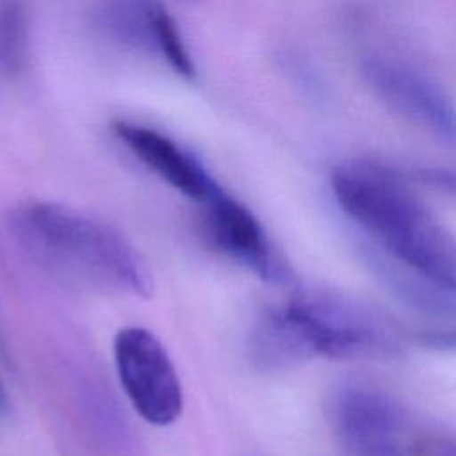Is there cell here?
<instances>
[{"mask_svg":"<svg viewBox=\"0 0 456 456\" xmlns=\"http://www.w3.org/2000/svg\"><path fill=\"white\" fill-rule=\"evenodd\" d=\"M331 191L387 253L431 287L456 296V235L401 173L376 160H347L333 169Z\"/></svg>","mask_w":456,"mask_h":456,"instance_id":"obj_1","label":"cell"},{"mask_svg":"<svg viewBox=\"0 0 456 456\" xmlns=\"http://www.w3.org/2000/svg\"><path fill=\"white\" fill-rule=\"evenodd\" d=\"M399 353V335L387 319L331 292H305L264 310L248 340L251 363L265 372L314 358L390 360Z\"/></svg>","mask_w":456,"mask_h":456,"instance_id":"obj_2","label":"cell"},{"mask_svg":"<svg viewBox=\"0 0 456 456\" xmlns=\"http://www.w3.org/2000/svg\"><path fill=\"white\" fill-rule=\"evenodd\" d=\"M23 251L50 274L78 287L150 297L151 274L137 249L110 224L52 201H28L11 216Z\"/></svg>","mask_w":456,"mask_h":456,"instance_id":"obj_3","label":"cell"},{"mask_svg":"<svg viewBox=\"0 0 456 456\" xmlns=\"http://www.w3.org/2000/svg\"><path fill=\"white\" fill-rule=\"evenodd\" d=\"M330 417L349 456H419L433 433L390 394L363 383L342 385L331 397Z\"/></svg>","mask_w":456,"mask_h":456,"instance_id":"obj_4","label":"cell"},{"mask_svg":"<svg viewBox=\"0 0 456 456\" xmlns=\"http://www.w3.org/2000/svg\"><path fill=\"white\" fill-rule=\"evenodd\" d=\"M87 20L107 43L194 78L192 57L164 0H93Z\"/></svg>","mask_w":456,"mask_h":456,"instance_id":"obj_5","label":"cell"},{"mask_svg":"<svg viewBox=\"0 0 456 456\" xmlns=\"http://www.w3.org/2000/svg\"><path fill=\"white\" fill-rule=\"evenodd\" d=\"M114 365L125 395L142 420L169 426L183 410V390L162 342L146 328L126 326L114 337Z\"/></svg>","mask_w":456,"mask_h":456,"instance_id":"obj_6","label":"cell"},{"mask_svg":"<svg viewBox=\"0 0 456 456\" xmlns=\"http://www.w3.org/2000/svg\"><path fill=\"white\" fill-rule=\"evenodd\" d=\"M358 66L365 84L390 110L456 144V109L429 75L387 53L362 55Z\"/></svg>","mask_w":456,"mask_h":456,"instance_id":"obj_7","label":"cell"},{"mask_svg":"<svg viewBox=\"0 0 456 456\" xmlns=\"http://www.w3.org/2000/svg\"><path fill=\"white\" fill-rule=\"evenodd\" d=\"M201 205V223L210 244L262 280H280L283 267L253 212L221 187Z\"/></svg>","mask_w":456,"mask_h":456,"instance_id":"obj_8","label":"cell"},{"mask_svg":"<svg viewBox=\"0 0 456 456\" xmlns=\"http://www.w3.org/2000/svg\"><path fill=\"white\" fill-rule=\"evenodd\" d=\"M112 132L144 167L189 200L203 203L219 189L203 164L166 134L126 119H118Z\"/></svg>","mask_w":456,"mask_h":456,"instance_id":"obj_9","label":"cell"},{"mask_svg":"<svg viewBox=\"0 0 456 456\" xmlns=\"http://www.w3.org/2000/svg\"><path fill=\"white\" fill-rule=\"evenodd\" d=\"M28 55V16L23 0H0V71L18 75Z\"/></svg>","mask_w":456,"mask_h":456,"instance_id":"obj_10","label":"cell"},{"mask_svg":"<svg viewBox=\"0 0 456 456\" xmlns=\"http://www.w3.org/2000/svg\"><path fill=\"white\" fill-rule=\"evenodd\" d=\"M415 180L422 185L456 198V171L444 167H424L415 171Z\"/></svg>","mask_w":456,"mask_h":456,"instance_id":"obj_11","label":"cell"},{"mask_svg":"<svg viewBox=\"0 0 456 456\" xmlns=\"http://www.w3.org/2000/svg\"><path fill=\"white\" fill-rule=\"evenodd\" d=\"M420 456H456V438L433 431L426 440Z\"/></svg>","mask_w":456,"mask_h":456,"instance_id":"obj_12","label":"cell"},{"mask_svg":"<svg viewBox=\"0 0 456 456\" xmlns=\"http://www.w3.org/2000/svg\"><path fill=\"white\" fill-rule=\"evenodd\" d=\"M9 410H11V403H9V395H7V390L0 379V422H4L9 415Z\"/></svg>","mask_w":456,"mask_h":456,"instance_id":"obj_13","label":"cell"}]
</instances>
